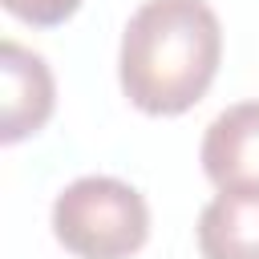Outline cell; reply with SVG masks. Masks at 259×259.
<instances>
[{
	"label": "cell",
	"mask_w": 259,
	"mask_h": 259,
	"mask_svg": "<svg viewBox=\"0 0 259 259\" xmlns=\"http://www.w3.org/2000/svg\"><path fill=\"white\" fill-rule=\"evenodd\" d=\"M223 57V28L206 0H146L117 49V81L150 117L186 113L210 89Z\"/></svg>",
	"instance_id": "cell-1"
},
{
	"label": "cell",
	"mask_w": 259,
	"mask_h": 259,
	"mask_svg": "<svg viewBox=\"0 0 259 259\" xmlns=\"http://www.w3.org/2000/svg\"><path fill=\"white\" fill-rule=\"evenodd\" d=\"M53 235L77 259H130L150 239V206L113 174H85L53 202Z\"/></svg>",
	"instance_id": "cell-2"
},
{
	"label": "cell",
	"mask_w": 259,
	"mask_h": 259,
	"mask_svg": "<svg viewBox=\"0 0 259 259\" xmlns=\"http://www.w3.org/2000/svg\"><path fill=\"white\" fill-rule=\"evenodd\" d=\"M198 158L219 190H259V101L227 105L206 125Z\"/></svg>",
	"instance_id": "cell-3"
},
{
	"label": "cell",
	"mask_w": 259,
	"mask_h": 259,
	"mask_svg": "<svg viewBox=\"0 0 259 259\" xmlns=\"http://www.w3.org/2000/svg\"><path fill=\"white\" fill-rule=\"evenodd\" d=\"M0 73H4V113H0V138L12 146L28 134H36L57 101L49 61L16 40L0 45Z\"/></svg>",
	"instance_id": "cell-4"
},
{
	"label": "cell",
	"mask_w": 259,
	"mask_h": 259,
	"mask_svg": "<svg viewBox=\"0 0 259 259\" xmlns=\"http://www.w3.org/2000/svg\"><path fill=\"white\" fill-rule=\"evenodd\" d=\"M202 259H259V190H219L198 214Z\"/></svg>",
	"instance_id": "cell-5"
},
{
	"label": "cell",
	"mask_w": 259,
	"mask_h": 259,
	"mask_svg": "<svg viewBox=\"0 0 259 259\" xmlns=\"http://www.w3.org/2000/svg\"><path fill=\"white\" fill-rule=\"evenodd\" d=\"M4 8H8L16 20H24V24L53 28V24H65V20L81 8V0H4Z\"/></svg>",
	"instance_id": "cell-6"
}]
</instances>
